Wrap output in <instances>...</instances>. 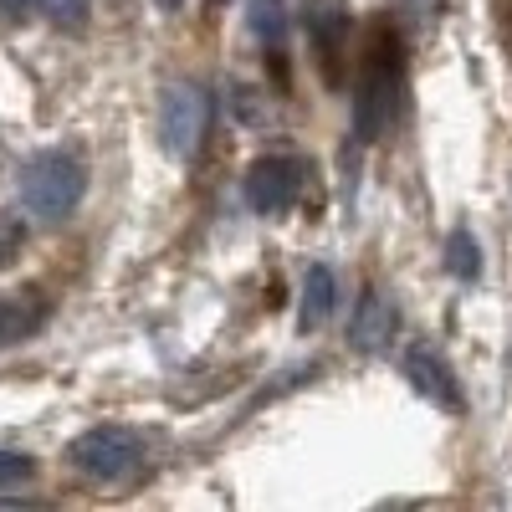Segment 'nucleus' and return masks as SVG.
I'll return each mask as SVG.
<instances>
[{
	"label": "nucleus",
	"instance_id": "f257e3e1",
	"mask_svg": "<svg viewBox=\"0 0 512 512\" xmlns=\"http://www.w3.org/2000/svg\"><path fill=\"white\" fill-rule=\"evenodd\" d=\"M16 190H21V205L26 216L36 221H67L82 190H88V169L72 149H47V154H31L16 175Z\"/></svg>",
	"mask_w": 512,
	"mask_h": 512
},
{
	"label": "nucleus",
	"instance_id": "f03ea898",
	"mask_svg": "<svg viewBox=\"0 0 512 512\" xmlns=\"http://www.w3.org/2000/svg\"><path fill=\"white\" fill-rule=\"evenodd\" d=\"M390 108H395V36L374 31L359 88H354V134L379 139V128L390 123Z\"/></svg>",
	"mask_w": 512,
	"mask_h": 512
},
{
	"label": "nucleus",
	"instance_id": "7ed1b4c3",
	"mask_svg": "<svg viewBox=\"0 0 512 512\" xmlns=\"http://www.w3.org/2000/svg\"><path fill=\"white\" fill-rule=\"evenodd\" d=\"M67 461L77 466L82 477H93V482H123V477L139 472L144 441L134 431H123V425H93V431H82L67 446Z\"/></svg>",
	"mask_w": 512,
	"mask_h": 512
},
{
	"label": "nucleus",
	"instance_id": "20e7f679",
	"mask_svg": "<svg viewBox=\"0 0 512 512\" xmlns=\"http://www.w3.org/2000/svg\"><path fill=\"white\" fill-rule=\"evenodd\" d=\"M205 118H210V98L195 82H169L164 103H159V144L169 159H195L200 139H205Z\"/></svg>",
	"mask_w": 512,
	"mask_h": 512
},
{
	"label": "nucleus",
	"instance_id": "39448f33",
	"mask_svg": "<svg viewBox=\"0 0 512 512\" xmlns=\"http://www.w3.org/2000/svg\"><path fill=\"white\" fill-rule=\"evenodd\" d=\"M308 185V164L297 154H267L246 169V205L256 216H282Z\"/></svg>",
	"mask_w": 512,
	"mask_h": 512
},
{
	"label": "nucleus",
	"instance_id": "423d86ee",
	"mask_svg": "<svg viewBox=\"0 0 512 512\" xmlns=\"http://www.w3.org/2000/svg\"><path fill=\"white\" fill-rule=\"evenodd\" d=\"M405 379L415 384V390L431 400V405H441V410H461V390H456V374L446 369V359L436 354V349H425V344H415L410 354H405Z\"/></svg>",
	"mask_w": 512,
	"mask_h": 512
},
{
	"label": "nucleus",
	"instance_id": "0eeeda50",
	"mask_svg": "<svg viewBox=\"0 0 512 512\" xmlns=\"http://www.w3.org/2000/svg\"><path fill=\"white\" fill-rule=\"evenodd\" d=\"M390 333H395V303H384V297L369 287L359 297L354 318H349V344L364 349V354H379L384 344H390Z\"/></svg>",
	"mask_w": 512,
	"mask_h": 512
},
{
	"label": "nucleus",
	"instance_id": "6e6552de",
	"mask_svg": "<svg viewBox=\"0 0 512 512\" xmlns=\"http://www.w3.org/2000/svg\"><path fill=\"white\" fill-rule=\"evenodd\" d=\"M333 303H338V277H333V267H308V277H303V297H297V328L303 333H313V328H323L328 323V313H333Z\"/></svg>",
	"mask_w": 512,
	"mask_h": 512
},
{
	"label": "nucleus",
	"instance_id": "1a4fd4ad",
	"mask_svg": "<svg viewBox=\"0 0 512 512\" xmlns=\"http://www.w3.org/2000/svg\"><path fill=\"white\" fill-rule=\"evenodd\" d=\"M246 21H251V36L262 41V47L282 52V41H287V6L282 0H246Z\"/></svg>",
	"mask_w": 512,
	"mask_h": 512
},
{
	"label": "nucleus",
	"instance_id": "9d476101",
	"mask_svg": "<svg viewBox=\"0 0 512 512\" xmlns=\"http://www.w3.org/2000/svg\"><path fill=\"white\" fill-rule=\"evenodd\" d=\"M41 303L36 297H0V344H16V338L41 328Z\"/></svg>",
	"mask_w": 512,
	"mask_h": 512
},
{
	"label": "nucleus",
	"instance_id": "9b49d317",
	"mask_svg": "<svg viewBox=\"0 0 512 512\" xmlns=\"http://www.w3.org/2000/svg\"><path fill=\"white\" fill-rule=\"evenodd\" d=\"M446 267L456 282H477L482 277V246L472 241V231H451L446 236Z\"/></svg>",
	"mask_w": 512,
	"mask_h": 512
},
{
	"label": "nucleus",
	"instance_id": "f8f14e48",
	"mask_svg": "<svg viewBox=\"0 0 512 512\" xmlns=\"http://www.w3.org/2000/svg\"><path fill=\"white\" fill-rule=\"evenodd\" d=\"M36 472L31 456H16V451H0V487H26Z\"/></svg>",
	"mask_w": 512,
	"mask_h": 512
},
{
	"label": "nucleus",
	"instance_id": "ddd939ff",
	"mask_svg": "<svg viewBox=\"0 0 512 512\" xmlns=\"http://www.w3.org/2000/svg\"><path fill=\"white\" fill-rule=\"evenodd\" d=\"M16 251H21V221L0 216V267H11V262H16Z\"/></svg>",
	"mask_w": 512,
	"mask_h": 512
},
{
	"label": "nucleus",
	"instance_id": "4468645a",
	"mask_svg": "<svg viewBox=\"0 0 512 512\" xmlns=\"http://www.w3.org/2000/svg\"><path fill=\"white\" fill-rule=\"evenodd\" d=\"M47 16L57 26H77L82 16H88V0H47Z\"/></svg>",
	"mask_w": 512,
	"mask_h": 512
},
{
	"label": "nucleus",
	"instance_id": "2eb2a0df",
	"mask_svg": "<svg viewBox=\"0 0 512 512\" xmlns=\"http://www.w3.org/2000/svg\"><path fill=\"white\" fill-rule=\"evenodd\" d=\"M31 6H36V0H0V16H6V21H21Z\"/></svg>",
	"mask_w": 512,
	"mask_h": 512
},
{
	"label": "nucleus",
	"instance_id": "dca6fc26",
	"mask_svg": "<svg viewBox=\"0 0 512 512\" xmlns=\"http://www.w3.org/2000/svg\"><path fill=\"white\" fill-rule=\"evenodd\" d=\"M159 6H164V11H180V6H185V0H159Z\"/></svg>",
	"mask_w": 512,
	"mask_h": 512
},
{
	"label": "nucleus",
	"instance_id": "f3484780",
	"mask_svg": "<svg viewBox=\"0 0 512 512\" xmlns=\"http://www.w3.org/2000/svg\"><path fill=\"white\" fill-rule=\"evenodd\" d=\"M216 6H221V0H216Z\"/></svg>",
	"mask_w": 512,
	"mask_h": 512
}]
</instances>
